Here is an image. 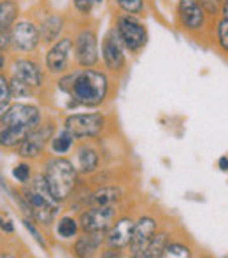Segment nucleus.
Returning <instances> with one entry per match:
<instances>
[{"label":"nucleus","instance_id":"f257e3e1","mask_svg":"<svg viewBox=\"0 0 228 258\" xmlns=\"http://www.w3.org/2000/svg\"><path fill=\"white\" fill-rule=\"evenodd\" d=\"M41 125V111L30 104H13L0 114V148H18Z\"/></svg>","mask_w":228,"mask_h":258},{"label":"nucleus","instance_id":"f03ea898","mask_svg":"<svg viewBox=\"0 0 228 258\" xmlns=\"http://www.w3.org/2000/svg\"><path fill=\"white\" fill-rule=\"evenodd\" d=\"M107 93H109V79L104 72H99L92 67L78 71L70 90L74 104L97 107L107 99Z\"/></svg>","mask_w":228,"mask_h":258},{"label":"nucleus","instance_id":"7ed1b4c3","mask_svg":"<svg viewBox=\"0 0 228 258\" xmlns=\"http://www.w3.org/2000/svg\"><path fill=\"white\" fill-rule=\"evenodd\" d=\"M23 197L30 207L32 218L41 225H51L60 211V201L49 191L44 177H37L30 184H25Z\"/></svg>","mask_w":228,"mask_h":258},{"label":"nucleus","instance_id":"20e7f679","mask_svg":"<svg viewBox=\"0 0 228 258\" xmlns=\"http://www.w3.org/2000/svg\"><path fill=\"white\" fill-rule=\"evenodd\" d=\"M78 167L67 158H51L46 162L42 177L56 201L63 202L72 195L78 184Z\"/></svg>","mask_w":228,"mask_h":258},{"label":"nucleus","instance_id":"39448f33","mask_svg":"<svg viewBox=\"0 0 228 258\" xmlns=\"http://www.w3.org/2000/svg\"><path fill=\"white\" fill-rule=\"evenodd\" d=\"M106 126V116L100 112H83L65 118L63 128L74 136V139H93L100 136Z\"/></svg>","mask_w":228,"mask_h":258},{"label":"nucleus","instance_id":"423d86ee","mask_svg":"<svg viewBox=\"0 0 228 258\" xmlns=\"http://www.w3.org/2000/svg\"><path fill=\"white\" fill-rule=\"evenodd\" d=\"M119 37H121L123 44L128 51L137 53L142 49L147 42V30L139 20L132 16V14H123L118 18V25H116Z\"/></svg>","mask_w":228,"mask_h":258},{"label":"nucleus","instance_id":"0eeeda50","mask_svg":"<svg viewBox=\"0 0 228 258\" xmlns=\"http://www.w3.org/2000/svg\"><path fill=\"white\" fill-rule=\"evenodd\" d=\"M116 204L109 206H90V209H86L81 214V225L83 232H107L116 221Z\"/></svg>","mask_w":228,"mask_h":258},{"label":"nucleus","instance_id":"6e6552de","mask_svg":"<svg viewBox=\"0 0 228 258\" xmlns=\"http://www.w3.org/2000/svg\"><path fill=\"white\" fill-rule=\"evenodd\" d=\"M53 136H55V125L53 123L39 125L18 146V153H20L21 158H39V156L44 153L46 146L51 143Z\"/></svg>","mask_w":228,"mask_h":258},{"label":"nucleus","instance_id":"1a4fd4ad","mask_svg":"<svg viewBox=\"0 0 228 258\" xmlns=\"http://www.w3.org/2000/svg\"><path fill=\"white\" fill-rule=\"evenodd\" d=\"M205 13L200 0H179L177 2V21L188 32H198L205 25Z\"/></svg>","mask_w":228,"mask_h":258},{"label":"nucleus","instance_id":"9d476101","mask_svg":"<svg viewBox=\"0 0 228 258\" xmlns=\"http://www.w3.org/2000/svg\"><path fill=\"white\" fill-rule=\"evenodd\" d=\"M157 234V221L151 216H140L133 227L132 241H130V255L135 258H144L153 235Z\"/></svg>","mask_w":228,"mask_h":258},{"label":"nucleus","instance_id":"9b49d317","mask_svg":"<svg viewBox=\"0 0 228 258\" xmlns=\"http://www.w3.org/2000/svg\"><path fill=\"white\" fill-rule=\"evenodd\" d=\"M74 51L75 60L81 67H93L99 61V42H97L95 32L90 30V28L79 32L74 42Z\"/></svg>","mask_w":228,"mask_h":258},{"label":"nucleus","instance_id":"f8f14e48","mask_svg":"<svg viewBox=\"0 0 228 258\" xmlns=\"http://www.w3.org/2000/svg\"><path fill=\"white\" fill-rule=\"evenodd\" d=\"M125 44H123L121 37H119L118 30H111L109 34L104 37L102 41V58L106 67L111 72H119L125 67V51H123Z\"/></svg>","mask_w":228,"mask_h":258},{"label":"nucleus","instance_id":"ddd939ff","mask_svg":"<svg viewBox=\"0 0 228 258\" xmlns=\"http://www.w3.org/2000/svg\"><path fill=\"white\" fill-rule=\"evenodd\" d=\"M11 37H13V46L20 51H34L41 42L39 28L30 21H20L13 25Z\"/></svg>","mask_w":228,"mask_h":258},{"label":"nucleus","instance_id":"4468645a","mask_svg":"<svg viewBox=\"0 0 228 258\" xmlns=\"http://www.w3.org/2000/svg\"><path fill=\"white\" fill-rule=\"evenodd\" d=\"M72 49H74V44L68 37L56 41L46 54V69L51 74H63L68 67V61H70Z\"/></svg>","mask_w":228,"mask_h":258},{"label":"nucleus","instance_id":"2eb2a0df","mask_svg":"<svg viewBox=\"0 0 228 258\" xmlns=\"http://www.w3.org/2000/svg\"><path fill=\"white\" fill-rule=\"evenodd\" d=\"M133 227H135V221L128 216L119 218L118 221H114V225L107 230V234H106L107 246L118 248V249L126 248V246L130 244V241H132Z\"/></svg>","mask_w":228,"mask_h":258},{"label":"nucleus","instance_id":"dca6fc26","mask_svg":"<svg viewBox=\"0 0 228 258\" xmlns=\"http://www.w3.org/2000/svg\"><path fill=\"white\" fill-rule=\"evenodd\" d=\"M107 232H85L81 237H78L74 244V255L75 256H93L100 249L102 242L106 241Z\"/></svg>","mask_w":228,"mask_h":258},{"label":"nucleus","instance_id":"f3484780","mask_svg":"<svg viewBox=\"0 0 228 258\" xmlns=\"http://www.w3.org/2000/svg\"><path fill=\"white\" fill-rule=\"evenodd\" d=\"M14 76L20 78L21 81H25L27 85H30L32 88H39L42 85V69L39 67V63L32 60H16L14 61Z\"/></svg>","mask_w":228,"mask_h":258},{"label":"nucleus","instance_id":"a211bd4d","mask_svg":"<svg viewBox=\"0 0 228 258\" xmlns=\"http://www.w3.org/2000/svg\"><path fill=\"white\" fill-rule=\"evenodd\" d=\"M99 167V153L88 144H83L78 150V170L81 174H90Z\"/></svg>","mask_w":228,"mask_h":258},{"label":"nucleus","instance_id":"6ab92c4d","mask_svg":"<svg viewBox=\"0 0 228 258\" xmlns=\"http://www.w3.org/2000/svg\"><path fill=\"white\" fill-rule=\"evenodd\" d=\"M63 30V20L60 16H49L48 20L42 21L41 28H39V34H41L42 42H55L58 35Z\"/></svg>","mask_w":228,"mask_h":258},{"label":"nucleus","instance_id":"aec40b11","mask_svg":"<svg viewBox=\"0 0 228 258\" xmlns=\"http://www.w3.org/2000/svg\"><path fill=\"white\" fill-rule=\"evenodd\" d=\"M121 199V190L116 186H104L99 188L97 191H93L90 197V206H109L116 204Z\"/></svg>","mask_w":228,"mask_h":258},{"label":"nucleus","instance_id":"412c9836","mask_svg":"<svg viewBox=\"0 0 228 258\" xmlns=\"http://www.w3.org/2000/svg\"><path fill=\"white\" fill-rule=\"evenodd\" d=\"M18 4L14 0H2L0 2V32L11 30L18 18Z\"/></svg>","mask_w":228,"mask_h":258},{"label":"nucleus","instance_id":"4be33fe9","mask_svg":"<svg viewBox=\"0 0 228 258\" xmlns=\"http://www.w3.org/2000/svg\"><path fill=\"white\" fill-rule=\"evenodd\" d=\"M72 144H74V136L63 128L60 134H55V136H53L49 146H51L53 153L58 155V156H61V155L68 153V151L72 150Z\"/></svg>","mask_w":228,"mask_h":258},{"label":"nucleus","instance_id":"5701e85b","mask_svg":"<svg viewBox=\"0 0 228 258\" xmlns=\"http://www.w3.org/2000/svg\"><path fill=\"white\" fill-rule=\"evenodd\" d=\"M169 244V234L167 232H158V234L153 235L151 239L149 246L146 249V255L144 258H158V256H164V251Z\"/></svg>","mask_w":228,"mask_h":258},{"label":"nucleus","instance_id":"b1692460","mask_svg":"<svg viewBox=\"0 0 228 258\" xmlns=\"http://www.w3.org/2000/svg\"><path fill=\"white\" fill-rule=\"evenodd\" d=\"M79 227H81V225L78 223V220H74V218H70V216H63V218H60L56 223V234H58V237H61V239H72L78 235Z\"/></svg>","mask_w":228,"mask_h":258},{"label":"nucleus","instance_id":"393cba45","mask_svg":"<svg viewBox=\"0 0 228 258\" xmlns=\"http://www.w3.org/2000/svg\"><path fill=\"white\" fill-rule=\"evenodd\" d=\"M9 86H11V95L18 97V99H21V97H30L32 93H34V88H32L30 85H27L25 81H21L20 78H16V76L11 78Z\"/></svg>","mask_w":228,"mask_h":258},{"label":"nucleus","instance_id":"a878e982","mask_svg":"<svg viewBox=\"0 0 228 258\" xmlns=\"http://www.w3.org/2000/svg\"><path fill=\"white\" fill-rule=\"evenodd\" d=\"M216 41L221 51L228 54V18H221L216 25Z\"/></svg>","mask_w":228,"mask_h":258},{"label":"nucleus","instance_id":"bb28decb","mask_svg":"<svg viewBox=\"0 0 228 258\" xmlns=\"http://www.w3.org/2000/svg\"><path fill=\"white\" fill-rule=\"evenodd\" d=\"M164 256L188 258V256H191V249L188 248V246L181 244V242H169L167 248H165V251H164Z\"/></svg>","mask_w":228,"mask_h":258},{"label":"nucleus","instance_id":"cd10ccee","mask_svg":"<svg viewBox=\"0 0 228 258\" xmlns=\"http://www.w3.org/2000/svg\"><path fill=\"white\" fill-rule=\"evenodd\" d=\"M11 86H9V81H7L6 76L0 74V112L6 111L7 107L11 105Z\"/></svg>","mask_w":228,"mask_h":258},{"label":"nucleus","instance_id":"c85d7f7f","mask_svg":"<svg viewBox=\"0 0 228 258\" xmlns=\"http://www.w3.org/2000/svg\"><path fill=\"white\" fill-rule=\"evenodd\" d=\"M119 6V9L125 11L126 14H140L144 11V0H116Z\"/></svg>","mask_w":228,"mask_h":258},{"label":"nucleus","instance_id":"c756f323","mask_svg":"<svg viewBox=\"0 0 228 258\" xmlns=\"http://www.w3.org/2000/svg\"><path fill=\"white\" fill-rule=\"evenodd\" d=\"M13 176L16 177L18 181H20L21 184H27L28 181H30V177H32V169H30V165L28 163H18L16 167L13 169Z\"/></svg>","mask_w":228,"mask_h":258},{"label":"nucleus","instance_id":"7c9ffc66","mask_svg":"<svg viewBox=\"0 0 228 258\" xmlns=\"http://www.w3.org/2000/svg\"><path fill=\"white\" fill-rule=\"evenodd\" d=\"M23 225H25V228H27V230L30 232L32 235H34V239H35V241H37V244L41 246L42 249L48 248V244H46V241H44V237H42V234L37 230V228H35V225L32 223V218H28V220H25V221H23Z\"/></svg>","mask_w":228,"mask_h":258},{"label":"nucleus","instance_id":"2f4dec72","mask_svg":"<svg viewBox=\"0 0 228 258\" xmlns=\"http://www.w3.org/2000/svg\"><path fill=\"white\" fill-rule=\"evenodd\" d=\"M75 74H78V72H74V74L63 76V78H61L60 81H58V88H60L61 92H65V93H68V95H70V90H72V85H74Z\"/></svg>","mask_w":228,"mask_h":258},{"label":"nucleus","instance_id":"473e14b6","mask_svg":"<svg viewBox=\"0 0 228 258\" xmlns=\"http://www.w3.org/2000/svg\"><path fill=\"white\" fill-rule=\"evenodd\" d=\"M200 4L204 6V9L207 14H216L218 11H221L223 0H200Z\"/></svg>","mask_w":228,"mask_h":258},{"label":"nucleus","instance_id":"72a5a7b5","mask_svg":"<svg viewBox=\"0 0 228 258\" xmlns=\"http://www.w3.org/2000/svg\"><path fill=\"white\" fill-rule=\"evenodd\" d=\"M72 2H74L75 9H78L81 14H90L93 4H95L97 0H72Z\"/></svg>","mask_w":228,"mask_h":258},{"label":"nucleus","instance_id":"f704fd0d","mask_svg":"<svg viewBox=\"0 0 228 258\" xmlns=\"http://www.w3.org/2000/svg\"><path fill=\"white\" fill-rule=\"evenodd\" d=\"M13 44V37H11V30L0 32V49H6Z\"/></svg>","mask_w":228,"mask_h":258},{"label":"nucleus","instance_id":"c9c22d12","mask_svg":"<svg viewBox=\"0 0 228 258\" xmlns=\"http://www.w3.org/2000/svg\"><path fill=\"white\" fill-rule=\"evenodd\" d=\"M219 169L223 170V172H228V158L226 156H223V158H219Z\"/></svg>","mask_w":228,"mask_h":258},{"label":"nucleus","instance_id":"e433bc0d","mask_svg":"<svg viewBox=\"0 0 228 258\" xmlns=\"http://www.w3.org/2000/svg\"><path fill=\"white\" fill-rule=\"evenodd\" d=\"M2 230L7 232V234H11V232L14 230V227L11 225V221H4V223H2Z\"/></svg>","mask_w":228,"mask_h":258},{"label":"nucleus","instance_id":"4c0bfd02","mask_svg":"<svg viewBox=\"0 0 228 258\" xmlns=\"http://www.w3.org/2000/svg\"><path fill=\"white\" fill-rule=\"evenodd\" d=\"M221 14H223V18H228V0H223V4H221Z\"/></svg>","mask_w":228,"mask_h":258},{"label":"nucleus","instance_id":"58836bf2","mask_svg":"<svg viewBox=\"0 0 228 258\" xmlns=\"http://www.w3.org/2000/svg\"><path fill=\"white\" fill-rule=\"evenodd\" d=\"M4 65H6V56H4V51L0 49V71L4 69Z\"/></svg>","mask_w":228,"mask_h":258},{"label":"nucleus","instance_id":"ea45409f","mask_svg":"<svg viewBox=\"0 0 228 258\" xmlns=\"http://www.w3.org/2000/svg\"><path fill=\"white\" fill-rule=\"evenodd\" d=\"M97 2H102V0H97Z\"/></svg>","mask_w":228,"mask_h":258}]
</instances>
